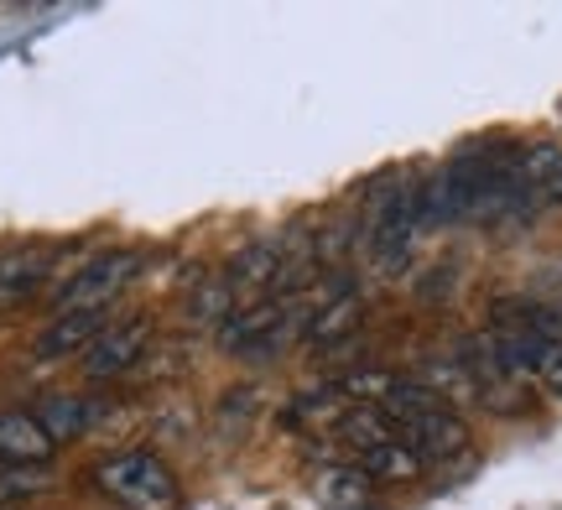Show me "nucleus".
Wrapping results in <instances>:
<instances>
[{
	"label": "nucleus",
	"instance_id": "nucleus-7",
	"mask_svg": "<svg viewBox=\"0 0 562 510\" xmlns=\"http://www.w3.org/2000/svg\"><path fill=\"white\" fill-rule=\"evenodd\" d=\"M53 432L42 428L32 411H0V474L11 469H32L53 458Z\"/></svg>",
	"mask_w": 562,
	"mask_h": 510
},
{
	"label": "nucleus",
	"instance_id": "nucleus-5",
	"mask_svg": "<svg viewBox=\"0 0 562 510\" xmlns=\"http://www.w3.org/2000/svg\"><path fill=\"white\" fill-rule=\"evenodd\" d=\"M146 344H151V318H140V313L136 318H115V324L79 354V365L89 381H115V375H125V370L146 354Z\"/></svg>",
	"mask_w": 562,
	"mask_h": 510
},
{
	"label": "nucleus",
	"instance_id": "nucleus-2",
	"mask_svg": "<svg viewBox=\"0 0 562 510\" xmlns=\"http://www.w3.org/2000/svg\"><path fill=\"white\" fill-rule=\"evenodd\" d=\"M136 271H140V250H104V256H94V261L79 265V271L68 276V286L53 297V318H58V313L115 307V297L136 282Z\"/></svg>",
	"mask_w": 562,
	"mask_h": 510
},
{
	"label": "nucleus",
	"instance_id": "nucleus-6",
	"mask_svg": "<svg viewBox=\"0 0 562 510\" xmlns=\"http://www.w3.org/2000/svg\"><path fill=\"white\" fill-rule=\"evenodd\" d=\"M110 324H115V307H94V313H58V318L32 339V360H42V365L74 360V354H83V349L94 344Z\"/></svg>",
	"mask_w": 562,
	"mask_h": 510
},
{
	"label": "nucleus",
	"instance_id": "nucleus-8",
	"mask_svg": "<svg viewBox=\"0 0 562 510\" xmlns=\"http://www.w3.org/2000/svg\"><path fill=\"white\" fill-rule=\"evenodd\" d=\"M281 276H286V250H281L277 240H250V246L235 250L229 265H224V282L235 286V297L250 292L256 303H261L266 286H281Z\"/></svg>",
	"mask_w": 562,
	"mask_h": 510
},
{
	"label": "nucleus",
	"instance_id": "nucleus-1",
	"mask_svg": "<svg viewBox=\"0 0 562 510\" xmlns=\"http://www.w3.org/2000/svg\"><path fill=\"white\" fill-rule=\"evenodd\" d=\"M89 479H94V490L104 500H115L121 510H178L182 506V485H178V474H172V464L146 449L110 453V458L94 464Z\"/></svg>",
	"mask_w": 562,
	"mask_h": 510
},
{
	"label": "nucleus",
	"instance_id": "nucleus-14",
	"mask_svg": "<svg viewBox=\"0 0 562 510\" xmlns=\"http://www.w3.org/2000/svg\"><path fill=\"white\" fill-rule=\"evenodd\" d=\"M32 417H37L42 428L53 432V443H68V438H79V432L89 428L94 407H89L83 396H42Z\"/></svg>",
	"mask_w": 562,
	"mask_h": 510
},
{
	"label": "nucleus",
	"instance_id": "nucleus-9",
	"mask_svg": "<svg viewBox=\"0 0 562 510\" xmlns=\"http://www.w3.org/2000/svg\"><path fill=\"white\" fill-rule=\"evenodd\" d=\"M292 313H297V307L281 303V297H261V303H245V307H235V313H229V324H224L220 333H214V339H220L224 354H245V349L256 344V339H266V333H271L277 324H286Z\"/></svg>",
	"mask_w": 562,
	"mask_h": 510
},
{
	"label": "nucleus",
	"instance_id": "nucleus-11",
	"mask_svg": "<svg viewBox=\"0 0 562 510\" xmlns=\"http://www.w3.org/2000/svg\"><path fill=\"white\" fill-rule=\"evenodd\" d=\"M364 318V297L355 292V286H334V292H323L318 307H307V339H318V344H334V339H344V333H355Z\"/></svg>",
	"mask_w": 562,
	"mask_h": 510
},
{
	"label": "nucleus",
	"instance_id": "nucleus-15",
	"mask_svg": "<svg viewBox=\"0 0 562 510\" xmlns=\"http://www.w3.org/2000/svg\"><path fill=\"white\" fill-rule=\"evenodd\" d=\"M229 313H235V286L224 282V276H209V282L188 297V324H199V328H214V333H220V328L229 324Z\"/></svg>",
	"mask_w": 562,
	"mask_h": 510
},
{
	"label": "nucleus",
	"instance_id": "nucleus-13",
	"mask_svg": "<svg viewBox=\"0 0 562 510\" xmlns=\"http://www.w3.org/2000/svg\"><path fill=\"white\" fill-rule=\"evenodd\" d=\"M355 464H360V469L370 474L375 485H412V479L427 469V464H422L417 453L406 449L402 438H391V443H381V449H364Z\"/></svg>",
	"mask_w": 562,
	"mask_h": 510
},
{
	"label": "nucleus",
	"instance_id": "nucleus-10",
	"mask_svg": "<svg viewBox=\"0 0 562 510\" xmlns=\"http://www.w3.org/2000/svg\"><path fill=\"white\" fill-rule=\"evenodd\" d=\"M375 479L360 469V464H323L313 474V495H318V506L328 510H375Z\"/></svg>",
	"mask_w": 562,
	"mask_h": 510
},
{
	"label": "nucleus",
	"instance_id": "nucleus-4",
	"mask_svg": "<svg viewBox=\"0 0 562 510\" xmlns=\"http://www.w3.org/2000/svg\"><path fill=\"white\" fill-rule=\"evenodd\" d=\"M391 428H396V438L417 453L422 464H448V458H459V453L469 449V422H463L453 407L417 411V417H402V422H391Z\"/></svg>",
	"mask_w": 562,
	"mask_h": 510
},
{
	"label": "nucleus",
	"instance_id": "nucleus-12",
	"mask_svg": "<svg viewBox=\"0 0 562 510\" xmlns=\"http://www.w3.org/2000/svg\"><path fill=\"white\" fill-rule=\"evenodd\" d=\"M53 265V246H21L11 256H0V307H21L42 286Z\"/></svg>",
	"mask_w": 562,
	"mask_h": 510
},
{
	"label": "nucleus",
	"instance_id": "nucleus-3",
	"mask_svg": "<svg viewBox=\"0 0 562 510\" xmlns=\"http://www.w3.org/2000/svg\"><path fill=\"white\" fill-rule=\"evenodd\" d=\"M422 235V219H417V188H391V193H381L375 199V214H370V225H364V246H370V256L385 265H402L406 256H412V246H417Z\"/></svg>",
	"mask_w": 562,
	"mask_h": 510
}]
</instances>
